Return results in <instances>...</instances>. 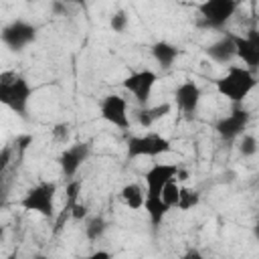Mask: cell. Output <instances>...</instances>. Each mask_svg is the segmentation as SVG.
Here are the masks:
<instances>
[{"label":"cell","mask_w":259,"mask_h":259,"mask_svg":"<svg viewBox=\"0 0 259 259\" xmlns=\"http://www.w3.org/2000/svg\"><path fill=\"white\" fill-rule=\"evenodd\" d=\"M36 38V26L26 20H12L2 28V40L12 51H22Z\"/></svg>","instance_id":"cell-11"},{"label":"cell","mask_w":259,"mask_h":259,"mask_svg":"<svg viewBox=\"0 0 259 259\" xmlns=\"http://www.w3.org/2000/svg\"><path fill=\"white\" fill-rule=\"evenodd\" d=\"M6 259H18V257H16V255H10V257H6Z\"/></svg>","instance_id":"cell-32"},{"label":"cell","mask_w":259,"mask_h":259,"mask_svg":"<svg viewBox=\"0 0 259 259\" xmlns=\"http://www.w3.org/2000/svg\"><path fill=\"white\" fill-rule=\"evenodd\" d=\"M172 150V142L162 134L148 132L142 136H132L127 140V158H158Z\"/></svg>","instance_id":"cell-4"},{"label":"cell","mask_w":259,"mask_h":259,"mask_svg":"<svg viewBox=\"0 0 259 259\" xmlns=\"http://www.w3.org/2000/svg\"><path fill=\"white\" fill-rule=\"evenodd\" d=\"M178 196H180V186H178L176 182H170V184L162 190V200H164L170 208L178 206Z\"/></svg>","instance_id":"cell-23"},{"label":"cell","mask_w":259,"mask_h":259,"mask_svg":"<svg viewBox=\"0 0 259 259\" xmlns=\"http://www.w3.org/2000/svg\"><path fill=\"white\" fill-rule=\"evenodd\" d=\"M178 55H180V49L168 40H158L152 45V57L162 69H170L172 63L178 59Z\"/></svg>","instance_id":"cell-15"},{"label":"cell","mask_w":259,"mask_h":259,"mask_svg":"<svg viewBox=\"0 0 259 259\" xmlns=\"http://www.w3.org/2000/svg\"><path fill=\"white\" fill-rule=\"evenodd\" d=\"M200 97H202V91L200 87L194 83V81H184L176 87L174 91V101H176V107L186 115V117H194L196 111H198V105H200Z\"/></svg>","instance_id":"cell-13"},{"label":"cell","mask_w":259,"mask_h":259,"mask_svg":"<svg viewBox=\"0 0 259 259\" xmlns=\"http://www.w3.org/2000/svg\"><path fill=\"white\" fill-rule=\"evenodd\" d=\"M257 150H259L257 138L251 136V134H243L241 140H239V154H241L243 158H251V156L257 154Z\"/></svg>","instance_id":"cell-21"},{"label":"cell","mask_w":259,"mask_h":259,"mask_svg":"<svg viewBox=\"0 0 259 259\" xmlns=\"http://www.w3.org/2000/svg\"><path fill=\"white\" fill-rule=\"evenodd\" d=\"M217 85V91L227 97L231 103L235 105H241L249 93L255 89L257 85V77L253 71H249L247 67H241V65H229L227 67V73L223 77H219L214 81Z\"/></svg>","instance_id":"cell-1"},{"label":"cell","mask_w":259,"mask_h":259,"mask_svg":"<svg viewBox=\"0 0 259 259\" xmlns=\"http://www.w3.org/2000/svg\"><path fill=\"white\" fill-rule=\"evenodd\" d=\"M89 156V144L85 142H79V144H73L69 146L67 150L61 152L59 156V168H61V174L67 178V180H73L81 168V164L87 160Z\"/></svg>","instance_id":"cell-12"},{"label":"cell","mask_w":259,"mask_h":259,"mask_svg":"<svg viewBox=\"0 0 259 259\" xmlns=\"http://www.w3.org/2000/svg\"><path fill=\"white\" fill-rule=\"evenodd\" d=\"M99 115L103 121L119 130H127L132 125V119L127 113V101L117 93H109L99 101Z\"/></svg>","instance_id":"cell-7"},{"label":"cell","mask_w":259,"mask_h":259,"mask_svg":"<svg viewBox=\"0 0 259 259\" xmlns=\"http://www.w3.org/2000/svg\"><path fill=\"white\" fill-rule=\"evenodd\" d=\"M182 259H204V255L198 251V249H194V247H190V249H186L184 251V255H182Z\"/></svg>","instance_id":"cell-28"},{"label":"cell","mask_w":259,"mask_h":259,"mask_svg":"<svg viewBox=\"0 0 259 259\" xmlns=\"http://www.w3.org/2000/svg\"><path fill=\"white\" fill-rule=\"evenodd\" d=\"M206 57L214 63H221V65H227L231 63L235 57H237V51H235V40H233V34H227L219 40H214L212 45H208L204 49Z\"/></svg>","instance_id":"cell-14"},{"label":"cell","mask_w":259,"mask_h":259,"mask_svg":"<svg viewBox=\"0 0 259 259\" xmlns=\"http://www.w3.org/2000/svg\"><path fill=\"white\" fill-rule=\"evenodd\" d=\"M53 136L59 140V142H65L69 138V125L67 123H57L55 130H53Z\"/></svg>","instance_id":"cell-26"},{"label":"cell","mask_w":259,"mask_h":259,"mask_svg":"<svg viewBox=\"0 0 259 259\" xmlns=\"http://www.w3.org/2000/svg\"><path fill=\"white\" fill-rule=\"evenodd\" d=\"M30 97H32V87L22 75L14 71H4L0 75V101L6 107H10L14 113L24 117Z\"/></svg>","instance_id":"cell-2"},{"label":"cell","mask_w":259,"mask_h":259,"mask_svg":"<svg viewBox=\"0 0 259 259\" xmlns=\"http://www.w3.org/2000/svg\"><path fill=\"white\" fill-rule=\"evenodd\" d=\"M87 212H89V208H87L83 202H77V204L71 208V219H73V221H83V219L87 217Z\"/></svg>","instance_id":"cell-25"},{"label":"cell","mask_w":259,"mask_h":259,"mask_svg":"<svg viewBox=\"0 0 259 259\" xmlns=\"http://www.w3.org/2000/svg\"><path fill=\"white\" fill-rule=\"evenodd\" d=\"M34 259H49V257H45V255H36Z\"/></svg>","instance_id":"cell-31"},{"label":"cell","mask_w":259,"mask_h":259,"mask_svg":"<svg viewBox=\"0 0 259 259\" xmlns=\"http://www.w3.org/2000/svg\"><path fill=\"white\" fill-rule=\"evenodd\" d=\"M32 142V138L30 136H22V138H18V150L20 152H24L26 148H28V144Z\"/></svg>","instance_id":"cell-29"},{"label":"cell","mask_w":259,"mask_h":259,"mask_svg":"<svg viewBox=\"0 0 259 259\" xmlns=\"http://www.w3.org/2000/svg\"><path fill=\"white\" fill-rule=\"evenodd\" d=\"M105 229H107V223H105L101 217H93V219L87 223L85 233H87V237H89L91 241H95V239H99V237L105 233Z\"/></svg>","instance_id":"cell-22"},{"label":"cell","mask_w":259,"mask_h":259,"mask_svg":"<svg viewBox=\"0 0 259 259\" xmlns=\"http://www.w3.org/2000/svg\"><path fill=\"white\" fill-rule=\"evenodd\" d=\"M249 119H251V113H249L245 107L235 105L229 115L221 117V119L214 123V130H217V134H219L223 140L231 142V140L241 138V136L245 134V130H247V125H249Z\"/></svg>","instance_id":"cell-9"},{"label":"cell","mask_w":259,"mask_h":259,"mask_svg":"<svg viewBox=\"0 0 259 259\" xmlns=\"http://www.w3.org/2000/svg\"><path fill=\"white\" fill-rule=\"evenodd\" d=\"M170 111H172V105L170 103H160V105H154V107L148 105V107H142L138 111V121H140L142 127H150L154 121L166 117Z\"/></svg>","instance_id":"cell-18"},{"label":"cell","mask_w":259,"mask_h":259,"mask_svg":"<svg viewBox=\"0 0 259 259\" xmlns=\"http://www.w3.org/2000/svg\"><path fill=\"white\" fill-rule=\"evenodd\" d=\"M144 210H146V214H148L152 227H160L162 221L166 219V214L170 212V206L162 200V196H146Z\"/></svg>","instance_id":"cell-17"},{"label":"cell","mask_w":259,"mask_h":259,"mask_svg":"<svg viewBox=\"0 0 259 259\" xmlns=\"http://www.w3.org/2000/svg\"><path fill=\"white\" fill-rule=\"evenodd\" d=\"M253 233H255V237H257V239H259V223H257V225H255V229H253Z\"/></svg>","instance_id":"cell-30"},{"label":"cell","mask_w":259,"mask_h":259,"mask_svg":"<svg viewBox=\"0 0 259 259\" xmlns=\"http://www.w3.org/2000/svg\"><path fill=\"white\" fill-rule=\"evenodd\" d=\"M200 202V192L188 186H180V196H178V208L180 210H190Z\"/></svg>","instance_id":"cell-20"},{"label":"cell","mask_w":259,"mask_h":259,"mask_svg":"<svg viewBox=\"0 0 259 259\" xmlns=\"http://www.w3.org/2000/svg\"><path fill=\"white\" fill-rule=\"evenodd\" d=\"M81 186H83L81 178H73V180H69V182H67V186H65V204H63V208H61V210H69V212H71V208L79 202Z\"/></svg>","instance_id":"cell-19"},{"label":"cell","mask_w":259,"mask_h":259,"mask_svg":"<svg viewBox=\"0 0 259 259\" xmlns=\"http://www.w3.org/2000/svg\"><path fill=\"white\" fill-rule=\"evenodd\" d=\"M156 81H158V75L152 69H142V71L130 73L121 81V87L134 95V99L140 107H148V101L152 97V89H154Z\"/></svg>","instance_id":"cell-6"},{"label":"cell","mask_w":259,"mask_h":259,"mask_svg":"<svg viewBox=\"0 0 259 259\" xmlns=\"http://www.w3.org/2000/svg\"><path fill=\"white\" fill-rule=\"evenodd\" d=\"M109 24H111L113 32H123V30L127 28V24H130V20H127V14H125V12H115V14L111 16Z\"/></svg>","instance_id":"cell-24"},{"label":"cell","mask_w":259,"mask_h":259,"mask_svg":"<svg viewBox=\"0 0 259 259\" xmlns=\"http://www.w3.org/2000/svg\"><path fill=\"white\" fill-rule=\"evenodd\" d=\"M119 198H121V202H123L127 208L140 210V208H144L146 192H144V188H142L138 182H127V184H123V188L119 190Z\"/></svg>","instance_id":"cell-16"},{"label":"cell","mask_w":259,"mask_h":259,"mask_svg":"<svg viewBox=\"0 0 259 259\" xmlns=\"http://www.w3.org/2000/svg\"><path fill=\"white\" fill-rule=\"evenodd\" d=\"M235 40V51H237V59L243 61V67H247L249 71H259V30L251 28L247 30V34H233Z\"/></svg>","instance_id":"cell-10"},{"label":"cell","mask_w":259,"mask_h":259,"mask_svg":"<svg viewBox=\"0 0 259 259\" xmlns=\"http://www.w3.org/2000/svg\"><path fill=\"white\" fill-rule=\"evenodd\" d=\"M83 259H111V253H109V251H103V249H99V251H93V253L85 255Z\"/></svg>","instance_id":"cell-27"},{"label":"cell","mask_w":259,"mask_h":259,"mask_svg":"<svg viewBox=\"0 0 259 259\" xmlns=\"http://www.w3.org/2000/svg\"><path fill=\"white\" fill-rule=\"evenodd\" d=\"M239 2L235 0H206L196 6L200 14V24L206 28H223L237 12Z\"/></svg>","instance_id":"cell-5"},{"label":"cell","mask_w":259,"mask_h":259,"mask_svg":"<svg viewBox=\"0 0 259 259\" xmlns=\"http://www.w3.org/2000/svg\"><path fill=\"white\" fill-rule=\"evenodd\" d=\"M180 172L178 164H166V162H156L152 168L146 170L144 180H146V196H162V190L176 180Z\"/></svg>","instance_id":"cell-8"},{"label":"cell","mask_w":259,"mask_h":259,"mask_svg":"<svg viewBox=\"0 0 259 259\" xmlns=\"http://www.w3.org/2000/svg\"><path fill=\"white\" fill-rule=\"evenodd\" d=\"M55 196H57V184L55 182H38L30 186L24 196L20 198V206L28 212H36L45 219H55Z\"/></svg>","instance_id":"cell-3"}]
</instances>
